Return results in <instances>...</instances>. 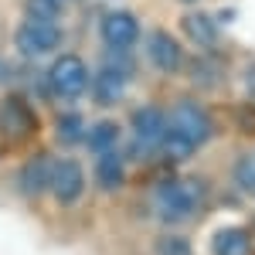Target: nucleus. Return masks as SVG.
I'll use <instances>...</instances> for the list:
<instances>
[{"label":"nucleus","instance_id":"f257e3e1","mask_svg":"<svg viewBox=\"0 0 255 255\" xmlns=\"http://www.w3.org/2000/svg\"><path fill=\"white\" fill-rule=\"evenodd\" d=\"M208 184L197 177H167L153 191V211L167 225H184L204 208Z\"/></svg>","mask_w":255,"mask_h":255},{"label":"nucleus","instance_id":"f03ea898","mask_svg":"<svg viewBox=\"0 0 255 255\" xmlns=\"http://www.w3.org/2000/svg\"><path fill=\"white\" fill-rule=\"evenodd\" d=\"M48 92L61 102H75L89 92V85H92V72H89V65L79 58V55H72V51H65L58 58L51 61V68H48Z\"/></svg>","mask_w":255,"mask_h":255},{"label":"nucleus","instance_id":"7ed1b4c3","mask_svg":"<svg viewBox=\"0 0 255 255\" xmlns=\"http://www.w3.org/2000/svg\"><path fill=\"white\" fill-rule=\"evenodd\" d=\"M167 129L177 133V136H184L194 150H201L208 139L215 136V119H211V113H208L201 102L180 99L174 109L167 113Z\"/></svg>","mask_w":255,"mask_h":255},{"label":"nucleus","instance_id":"20e7f679","mask_svg":"<svg viewBox=\"0 0 255 255\" xmlns=\"http://www.w3.org/2000/svg\"><path fill=\"white\" fill-rule=\"evenodd\" d=\"M14 48H17L24 58H44V55H55L61 48V27L58 24H48V20H24L17 31H14Z\"/></svg>","mask_w":255,"mask_h":255},{"label":"nucleus","instance_id":"39448f33","mask_svg":"<svg viewBox=\"0 0 255 255\" xmlns=\"http://www.w3.org/2000/svg\"><path fill=\"white\" fill-rule=\"evenodd\" d=\"M85 187H89V180H85V170H82V163H79L75 157H58V160H51V180H48V194L55 197L58 204H75V201H82Z\"/></svg>","mask_w":255,"mask_h":255},{"label":"nucleus","instance_id":"423d86ee","mask_svg":"<svg viewBox=\"0 0 255 255\" xmlns=\"http://www.w3.org/2000/svg\"><path fill=\"white\" fill-rule=\"evenodd\" d=\"M99 38H102V44L109 51L126 55L129 48H136V41H139V20L129 10H109L99 20Z\"/></svg>","mask_w":255,"mask_h":255},{"label":"nucleus","instance_id":"0eeeda50","mask_svg":"<svg viewBox=\"0 0 255 255\" xmlns=\"http://www.w3.org/2000/svg\"><path fill=\"white\" fill-rule=\"evenodd\" d=\"M129 129H133V146L143 150V153H150V150H157L160 139H163L167 113L157 109V106H139V109H133V116H129Z\"/></svg>","mask_w":255,"mask_h":255},{"label":"nucleus","instance_id":"6e6552de","mask_svg":"<svg viewBox=\"0 0 255 255\" xmlns=\"http://www.w3.org/2000/svg\"><path fill=\"white\" fill-rule=\"evenodd\" d=\"M126 85H129V65H116V61H106L92 75V96L99 106H116L119 99L126 96Z\"/></svg>","mask_w":255,"mask_h":255},{"label":"nucleus","instance_id":"1a4fd4ad","mask_svg":"<svg viewBox=\"0 0 255 255\" xmlns=\"http://www.w3.org/2000/svg\"><path fill=\"white\" fill-rule=\"evenodd\" d=\"M146 58L153 61V68L163 72V75H177L184 68V48L174 34L167 31H150L146 38Z\"/></svg>","mask_w":255,"mask_h":255},{"label":"nucleus","instance_id":"9d476101","mask_svg":"<svg viewBox=\"0 0 255 255\" xmlns=\"http://www.w3.org/2000/svg\"><path fill=\"white\" fill-rule=\"evenodd\" d=\"M34 126H38V119L27 109L24 99H7V102L0 106V129H3V136L10 139V143L27 139L34 133Z\"/></svg>","mask_w":255,"mask_h":255},{"label":"nucleus","instance_id":"9b49d317","mask_svg":"<svg viewBox=\"0 0 255 255\" xmlns=\"http://www.w3.org/2000/svg\"><path fill=\"white\" fill-rule=\"evenodd\" d=\"M96 184L99 191L113 194L126 184V157L116 150H106V153H96Z\"/></svg>","mask_w":255,"mask_h":255},{"label":"nucleus","instance_id":"f8f14e48","mask_svg":"<svg viewBox=\"0 0 255 255\" xmlns=\"http://www.w3.org/2000/svg\"><path fill=\"white\" fill-rule=\"evenodd\" d=\"M211 252L215 255H255V242H252V235H249V228L228 225V228H218L215 232Z\"/></svg>","mask_w":255,"mask_h":255},{"label":"nucleus","instance_id":"ddd939ff","mask_svg":"<svg viewBox=\"0 0 255 255\" xmlns=\"http://www.w3.org/2000/svg\"><path fill=\"white\" fill-rule=\"evenodd\" d=\"M48 180H51V157H44V153H41V157H31L17 174V184L27 197L44 194V191H48Z\"/></svg>","mask_w":255,"mask_h":255},{"label":"nucleus","instance_id":"4468645a","mask_svg":"<svg viewBox=\"0 0 255 255\" xmlns=\"http://www.w3.org/2000/svg\"><path fill=\"white\" fill-rule=\"evenodd\" d=\"M119 136H123L119 123H113V119H99L96 126L85 129V146H89L92 153H106V150H116L119 146Z\"/></svg>","mask_w":255,"mask_h":255},{"label":"nucleus","instance_id":"2eb2a0df","mask_svg":"<svg viewBox=\"0 0 255 255\" xmlns=\"http://www.w3.org/2000/svg\"><path fill=\"white\" fill-rule=\"evenodd\" d=\"M184 31H187V38L194 41L197 48H211L218 41V24L208 14H187L184 17Z\"/></svg>","mask_w":255,"mask_h":255},{"label":"nucleus","instance_id":"dca6fc26","mask_svg":"<svg viewBox=\"0 0 255 255\" xmlns=\"http://www.w3.org/2000/svg\"><path fill=\"white\" fill-rule=\"evenodd\" d=\"M85 129H89V123L82 113H61L55 119V136L65 143V146H75V143H85Z\"/></svg>","mask_w":255,"mask_h":255},{"label":"nucleus","instance_id":"f3484780","mask_svg":"<svg viewBox=\"0 0 255 255\" xmlns=\"http://www.w3.org/2000/svg\"><path fill=\"white\" fill-rule=\"evenodd\" d=\"M232 180H235V187L245 197H255V150H249V153H242V157L235 160Z\"/></svg>","mask_w":255,"mask_h":255},{"label":"nucleus","instance_id":"a211bd4d","mask_svg":"<svg viewBox=\"0 0 255 255\" xmlns=\"http://www.w3.org/2000/svg\"><path fill=\"white\" fill-rule=\"evenodd\" d=\"M27 17L31 20H48V24H58L61 17V0H27L24 3Z\"/></svg>","mask_w":255,"mask_h":255},{"label":"nucleus","instance_id":"6ab92c4d","mask_svg":"<svg viewBox=\"0 0 255 255\" xmlns=\"http://www.w3.org/2000/svg\"><path fill=\"white\" fill-rule=\"evenodd\" d=\"M157 255H187V245L180 238H163L157 245Z\"/></svg>","mask_w":255,"mask_h":255},{"label":"nucleus","instance_id":"aec40b11","mask_svg":"<svg viewBox=\"0 0 255 255\" xmlns=\"http://www.w3.org/2000/svg\"><path fill=\"white\" fill-rule=\"evenodd\" d=\"M0 82H10V65L7 61H0Z\"/></svg>","mask_w":255,"mask_h":255}]
</instances>
